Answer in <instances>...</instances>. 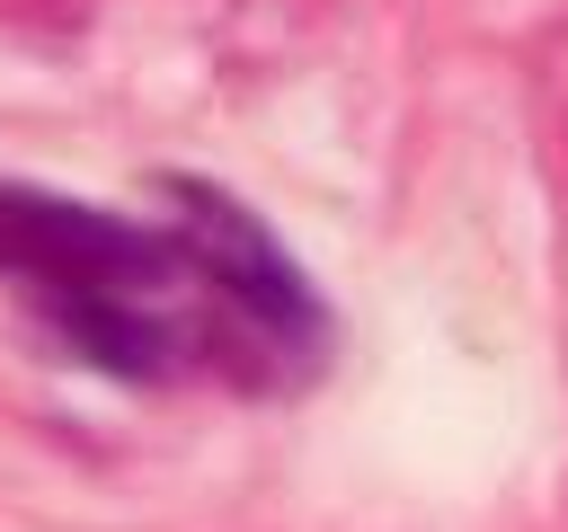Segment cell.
Here are the masks:
<instances>
[{"label": "cell", "mask_w": 568, "mask_h": 532, "mask_svg": "<svg viewBox=\"0 0 568 532\" xmlns=\"http://www.w3.org/2000/svg\"><path fill=\"white\" fill-rule=\"evenodd\" d=\"M169 222H124L0 177V275L98 372H213L240 390L311 381L328 355V310L266 222L204 177H169Z\"/></svg>", "instance_id": "obj_1"}]
</instances>
